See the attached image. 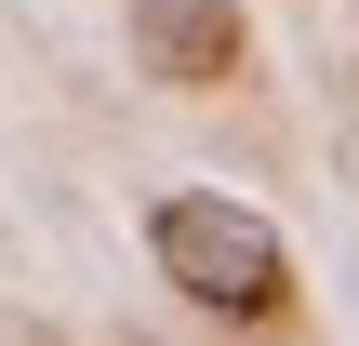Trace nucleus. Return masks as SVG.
I'll use <instances>...</instances> for the list:
<instances>
[{
	"label": "nucleus",
	"instance_id": "1",
	"mask_svg": "<svg viewBox=\"0 0 359 346\" xmlns=\"http://www.w3.org/2000/svg\"><path fill=\"white\" fill-rule=\"evenodd\" d=\"M147 253H160V280H173L187 307H213V320H280V293H293L280 227L240 213V200H213V187L160 200V213H147Z\"/></svg>",
	"mask_w": 359,
	"mask_h": 346
},
{
	"label": "nucleus",
	"instance_id": "2",
	"mask_svg": "<svg viewBox=\"0 0 359 346\" xmlns=\"http://www.w3.org/2000/svg\"><path fill=\"white\" fill-rule=\"evenodd\" d=\"M133 53H147V80L213 93V80H240V0H133Z\"/></svg>",
	"mask_w": 359,
	"mask_h": 346
}]
</instances>
